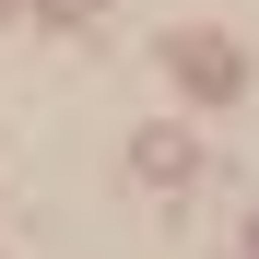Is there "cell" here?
Returning <instances> with one entry per match:
<instances>
[{"label": "cell", "instance_id": "1", "mask_svg": "<svg viewBox=\"0 0 259 259\" xmlns=\"http://www.w3.org/2000/svg\"><path fill=\"white\" fill-rule=\"evenodd\" d=\"M165 71H177L200 106H236V82H247V59L224 48V35H165Z\"/></svg>", "mask_w": 259, "mask_h": 259}, {"label": "cell", "instance_id": "2", "mask_svg": "<svg viewBox=\"0 0 259 259\" xmlns=\"http://www.w3.org/2000/svg\"><path fill=\"white\" fill-rule=\"evenodd\" d=\"M130 153H142V177H153V189H177L189 165H200V153H189V130H142Z\"/></svg>", "mask_w": 259, "mask_h": 259}, {"label": "cell", "instance_id": "3", "mask_svg": "<svg viewBox=\"0 0 259 259\" xmlns=\"http://www.w3.org/2000/svg\"><path fill=\"white\" fill-rule=\"evenodd\" d=\"M48 12H59V24H82V12H106V0H48Z\"/></svg>", "mask_w": 259, "mask_h": 259}, {"label": "cell", "instance_id": "4", "mask_svg": "<svg viewBox=\"0 0 259 259\" xmlns=\"http://www.w3.org/2000/svg\"><path fill=\"white\" fill-rule=\"evenodd\" d=\"M0 12H12V0H0Z\"/></svg>", "mask_w": 259, "mask_h": 259}]
</instances>
